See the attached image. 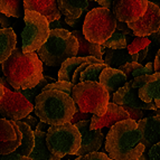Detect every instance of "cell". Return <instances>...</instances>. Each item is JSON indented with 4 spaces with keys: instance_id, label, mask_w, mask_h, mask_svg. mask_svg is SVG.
Instances as JSON below:
<instances>
[{
    "instance_id": "obj_46",
    "label": "cell",
    "mask_w": 160,
    "mask_h": 160,
    "mask_svg": "<svg viewBox=\"0 0 160 160\" xmlns=\"http://www.w3.org/2000/svg\"><path fill=\"white\" fill-rule=\"evenodd\" d=\"M148 53H149V46L146 48H143L142 51L138 52V63H142L144 59L147 58Z\"/></svg>"
},
{
    "instance_id": "obj_34",
    "label": "cell",
    "mask_w": 160,
    "mask_h": 160,
    "mask_svg": "<svg viewBox=\"0 0 160 160\" xmlns=\"http://www.w3.org/2000/svg\"><path fill=\"white\" fill-rule=\"evenodd\" d=\"M149 38L151 39V43L149 45V53H148L147 57L152 56V54H157L160 49V30L151 34Z\"/></svg>"
},
{
    "instance_id": "obj_38",
    "label": "cell",
    "mask_w": 160,
    "mask_h": 160,
    "mask_svg": "<svg viewBox=\"0 0 160 160\" xmlns=\"http://www.w3.org/2000/svg\"><path fill=\"white\" fill-rule=\"evenodd\" d=\"M83 160H113V159H111L108 153L96 151V152L88 153V155H84Z\"/></svg>"
},
{
    "instance_id": "obj_42",
    "label": "cell",
    "mask_w": 160,
    "mask_h": 160,
    "mask_svg": "<svg viewBox=\"0 0 160 160\" xmlns=\"http://www.w3.org/2000/svg\"><path fill=\"white\" fill-rule=\"evenodd\" d=\"M115 30L122 32V34H124V35H131V34H133V32H132V30H131L130 28H129L128 22H119V20L117 22V29H115Z\"/></svg>"
},
{
    "instance_id": "obj_40",
    "label": "cell",
    "mask_w": 160,
    "mask_h": 160,
    "mask_svg": "<svg viewBox=\"0 0 160 160\" xmlns=\"http://www.w3.org/2000/svg\"><path fill=\"white\" fill-rule=\"evenodd\" d=\"M149 160H160V142L153 144L148 151Z\"/></svg>"
},
{
    "instance_id": "obj_18",
    "label": "cell",
    "mask_w": 160,
    "mask_h": 160,
    "mask_svg": "<svg viewBox=\"0 0 160 160\" xmlns=\"http://www.w3.org/2000/svg\"><path fill=\"white\" fill-rule=\"evenodd\" d=\"M108 65L105 63H93V62H85L74 72L72 78V83L74 85L81 82L86 81H93L100 82V76L104 68H107Z\"/></svg>"
},
{
    "instance_id": "obj_45",
    "label": "cell",
    "mask_w": 160,
    "mask_h": 160,
    "mask_svg": "<svg viewBox=\"0 0 160 160\" xmlns=\"http://www.w3.org/2000/svg\"><path fill=\"white\" fill-rule=\"evenodd\" d=\"M94 1L99 3L101 7H104V8L112 10V6H113V1H114V0H94Z\"/></svg>"
},
{
    "instance_id": "obj_55",
    "label": "cell",
    "mask_w": 160,
    "mask_h": 160,
    "mask_svg": "<svg viewBox=\"0 0 160 160\" xmlns=\"http://www.w3.org/2000/svg\"><path fill=\"white\" fill-rule=\"evenodd\" d=\"M2 71V64H0V72Z\"/></svg>"
},
{
    "instance_id": "obj_53",
    "label": "cell",
    "mask_w": 160,
    "mask_h": 160,
    "mask_svg": "<svg viewBox=\"0 0 160 160\" xmlns=\"http://www.w3.org/2000/svg\"><path fill=\"white\" fill-rule=\"evenodd\" d=\"M138 160H148V158H147V156H146V152H144V153H143V155H142L141 156V157H140V158H139V159Z\"/></svg>"
},
{
    "instance_id": "obj_37",
    "label": "cell",
    "mask_w": 160,
    "mask_h": 160,
    "mask_svg": "<svg viewBox=\"0 0 160 160\" xmlns=\"http://www.w3.org/2000/svg\"><path fill=\"white\" fill-rule=\"evenodd\" d=\"M123 109L126 110L127 112L130 115V119L134 121H140L141 119H143V112H142L141 109H138V108H133V107H129V105H124L122 107Z\"/></svg>"
},
{
    "instance_id": "obj_15",
    "label": "cell",
    "mask_w": 160,
    "mask_h": 160,
    "mask_svg": "<svg viewBox=\"0 0 160 160\" xmlns=\"http://www.w3.org/2000/svg\"><path fill=\"white\" fill-rule=\"evenodd\" d=\"M138 128L141 132L142 143L146 149H150L153 144L160 142V115L143 118L138 121Z\"/></svg>"
},
{
    "instance_id": "obj_51",
    "label": "cell",
    "mask_w": 160,
    "mask_h": 160,
    "mask_svg": "<svg viewBox=\"0 0 160 160\" xmlns=\"http://www.w3.org/2000/svg\"><path fill=\"white\" fill-rule=\"evenodd\" d=\"M3 94H5V90H3V86H2V84H1V83H0V100L2 99Z\"/></svg>"
},
{
    "instance_id": "obj_25",
    "label": "cell",
    "mask_w": 160,
    "mask_h": 160,
    "mask_svg": "<svg viewBox=\"0 0 160 160\" xmlns=\"http://www.w3.org/2000/svg\"><path fill=\"white\" fill-rule=\"evenodd\" d=\"M73 35L78 38L80 43V48L78 52V56L86 57V56H93L98 59L103 58V54L101 52V45L96 43H91L90 40L86 39L82 30H74L72 32Z\"/></svg>"
},
{
    "instance_id": "obj_36",
    "label": "cell",
    "mask_w": 160,
    "mask_h": 160,
    "mask_svg": "<svg viewBox=\"0 0 160 160\" xmlns=\"http://www.w3.org/2000/svg\"><path fill=\"white\" fill-rule=\"evenodd\" d=\"M141 66H142L141 63L131 62V63H127V64L120 66L119 69H121L123 73H126V75L128 76V81H131V75H132V73H133L137 68H139V67H141Z\"/></svg>"
},
{
    "instance_id": "obj_3",
    "label": "cell",
    "mask_w": 160,
    "mask_h": 160,
    "mask_svg": "<svg viewBox=\"0 0 160 160\" xmlns=\"http://www.w3.org/2000/svg\"><path fill=\"white\" fill-rule=\"evenodd\" d=\"M78 110L72 95L57 90H43L35 100V114L48 126L71 122Z\"/></svg>"
},
{
    "instance_id": "obj_50",
    "label": "cell",
    "mask_w": 160,
    "mask_h": 160,
    "mask_svg": "<svg viewBox=\"0 0 160 160\" xmlns=\"http://www.w3.org/2000/svg\"><path fill=\"white\" fill-rule=\"evenodd\" d=\"M46 126H47V123L43 122V121H40V122H38V124H37V127H36V129H38V130L44 131V128H45Z\"/></svg>"
},
{
    "instance_id": "obj_4",
    "label": "cell",
    "mask_w": 160,
    "mask_h": 160,
    "mask_svg": "<svg viewBox=\"0 0 160 160\" xmlns=\"http://www.w3.org/2000/svg\"><path fill=\"white\" fill-rule=\"evenodd\" d=\"M80 43L73 32L57 28L51 29L49 37L36 53L44 64L52 67H61L66 59L78 56Z\"/></svg>"
},
{
    "instance_id": "obj_14",
    "label": "cell",
    "mask_w": 160,
    "mask_h": 160,
    "mask_svg": "<svg viewBox=\"0 0 160 160\" xmlns=\"http://www.w3.org/2000/svg\"><path fill=\"white\" fill-rule=\"evenodd\" d=\"M130 119V115L122 107L118 105V104L110 102L108 105L107 112L104 113L102 117L93 114L91 119V130H96V129L102 128H111L114 126L115 123L120 122V121Z\"/></svg>"
},
{
    "instance_id": "obj_9",
    "label": "cell",
    "mask_w": 160,
    "mask_h": 160,
    "mask_svg": "<svg viewBox=\"0 0 160 160\" xmlns=\"http://www.w3.org/2000/svg\"><path fill=\"white\" fill-rule=\"evenodd\" d=\"M5 94L0 100V114L9 120H22L34 111L35 104L28 101L26 96L19 91L11 90V86L5 78H0Z\"/></svg>"
},
{
    "instance_id": "obj_33",
    "label": "cell",
    "mask_w": 160,
    "mask_h": 160,
    "mask_svg": "<svg viewBox=\"0 0 160 160\" xmlns=\"http://www.w3.org/2000/svg\"><path fill=\"white\" fill-rule=\"evenodd\" d=\"M159 76V72H156L153 74H148V75H141V76H138V78H134L133 80H131L132 83V86L136 88H140L143 85H146L147 83L152 82L153 80Z\"/></svg>"
},
{
    "instance_id": "obj_27",
    "label": "cell",
    "mask_w": 160,
    "mask_h": 160,
    "mask_svg": "<svg viewBox=\"0 0 160 160\" xmlns=\"http://www.w3.org/2000/svg\"><path fill=\"white\" fill-rule=\"evenodd\" d=\"M22 134V131L15 120L0 118V142L12 141Z\"/></svg>"
},
{
    "instance_id": "obj_39",
    "label": "cell",
    "mask_w": 160,
    "mask_h": 160,
    "mask_svg": "<svg viewBox=\"0 0 160 160\" xmlns=\"http://www.w3.org/2000/svg\"><path fill=\"white\" fill-rule=\"evenodd\" d=\"M92 115H93V114H91V113H84V112H82V111L78 109V111H76V113L74 114V117L72 118L71 123H73V124H76V123L80 122V121L92 119Z\"/></svg>"
},
{
    "instance_id": "obj_43",
    "label": "cell",
    "mask_w": 160,
    "mask_h": 160,
    "mask_svg": "<svg viewBox=\"0 0 160 160\" xmlns=\"http://www.w3.org/2000/svg\"><path fill=\"white\" fill-rule=\"evenodd\" d=\"M10 27V20L8 16L0 12V28H9Z\"/></svg>"
},
{
    "instance_id": "obj_24",
    "label": "cell",
    "mask_w": 160,
    "mask_h": 160,
    "mask_svg": "<svg viewBox=\"0 0 160 160\" xmlns=\"http://www.w3.org/2000/svg\"><path fill=\"white\" fill-rule=\"evenodd\" d=\"M16 123L22 133V143L17 148L16 152H18L19 155L25 156V157H29L30 152L32 151L35 146V131L32 130L29 124H27L22 120H17Z\"/></svg>"
},
{
    "instance_id": "obj_10",
    "label": "cell",
    "mask_w": 160,
    "mask_h": 160,
    "mask_svg": "<svg viewBox=\"0 0 160 160\" xmlns=\"http://www.w3.org/2000/svg\"><path fill=\"white\" fill-rule=\"evenodd\" d=\"M128 26L134 36L147 37L153 32L160 30V8L153 2L149 1L147 11L138 20L128 22Z\"/></svg>"
},
{
    "instance_id": "obj_49",
    "label": "cell",
    "mask_w": 160,
    "mask_h": 160,
    "mask_svg": "<svg viewBox=\"0 0 160 160\" xmlns=\"http://www.w3.org/2000/svg\"><path fill=\"white\" fill-rule=\"evenodd\" d=\"M51 28L52 29H57V28H63L61 24V19H57V20H54L51 22Z\"/></svg>"
},
{
    "instance_id": "obj_5",
    "label": "cell",
    "mask_w": 160,
    "mask_h": 160,
    "mask_svg": "<svg viewBox=\"0 0 160 160\" xmlns=\"http://www.w3.org/2000/svg\"><path fill=\"white\" fill-rule=\"evenodd\" d=\"M72 98L82 112L99 117L107 112L110 103V95L105 86L93 81L81 82L74 85Z\"/></svg>"
},
{
    "instance_id": "obj_21",
    "label": "cell",
    "mask_w": 160,
    "mask_h": 160,
    "mask_svg": "<svg viewBox=\"0 0 160 160\" xmlns=\"http://www.w3.org/2000/svg\"><path fill=\"white\" fill-rule=\"evenodd\" d=\"M47 131L35 130V146L30 152L29 158L32 160H61L59 157L54 156L47 147L46 142Z\"/></svg>"
},
{
    "instance_id": "obj_48",
    "label": "cell",
    "mask_w": 160,
    "mask_h": 160,
    "mask_svg": "<svg viewBox=\"0 0 160 160\" xmlns=\"http://www.w3.org/2000/svg\"><path fill=\"white\" fill-rule=\"evenodd\" d=\"M65 22L68 25L69 27H75V25L78 22V19L76 18H69V17H65Z\"/></svg>"
},
{
    "instance_id": "obj_28",
    "label": "cell",
    "mask_w": 160,
    "mask_h": 160,
    "mask_svg": "<svg viewBox=\"0 0 160 160\" xmlns=\"http://www.w3.org/2000/svg\"><path fill=\"white\" fill-rule=\"evenodd\" d=\"M22 0H0V12L8 17H20Z\"/></svg>"
},
{
    "instance_id": "obj_29",
    "label": "cell",
    "mask_w": 160,
    "mask_h": 160,
    "mask_svg": "<svg viewBox=\"0 0 160 160\" xmlns=\"http://www.w3.org/2000/svg\"><path fill=\"white\" fill-rule=\"evenodd\" d=\"M102 45L107 48H112V49H122V48L128 47V40H127V35L115 30L112 36L108 40H105Z\"/></svg>"
},
{
    "instance_id": "obj_56",
    "label": "cell",
    "mask_w": 160,
    "mask_h": 160,
    "mask_svg": "<svg viewBox=\"0 0 160 160\" xmlns=\"http://www.w3.org/2000/svg\"><path fill=\"white\" fill-rule=\"evenodd\" d=\"M157 114L160 115V110H157Z\"/></svg>"
},
{
    "instance_id": "obj_2",
    "label": "cell",
    "mask_w": 160,
    "mask_h": 160,
    "mask_svg": "<svg viewBox=\"0 0 160 160\" xmlns=\"http://www.w3.org/2000/svg\"><path fill=\"white\" fill-rule=\"evenodd\" d=\"M105 151L113 160H138L146 151L138 122L127 119L111 127L107 134Z\"/></svg>"
},
{
    "instance_id": "obj_44",
    "label": "cell",
    "mask_w": 160,
    "mask_h": 160,
    "mask_svg": "<svg viewBox=\"0 0 160 160\" xmlns=\"http://www.w3.org/2000/svg\"><path fill=\"white\" fill-rule=\"evenodd\" d=\"M22 121H24V122H26L27 124H29L30 127H37V124H38L37 118H34L32 115H30V114H28L27 117H25L24 119H22Z\"/></svg>"
},
{
    "instance_id": "obj_41",
    "label": "cell",
    "mask_w": 160,
    "mask_h": 160,
    "mask_svg": "<svg viewBox=\"0 0 160 160\" xmlns=\"http://www.w3.org/2000/svg\"><path fill=\"white\" fill-rule=\"evenodd\" d=\"M0 160H32L29 157L19 155L18 152L13 151L9 155H0Z\"/></svg>"
},
{
    "instance_id": "obj_12",
    "label": "cell",
    "mask_w": 160,
    "mask_h": 160,
    "mask_svg": "<svg viewBox=\"0 0 160 160\" xmlns=\"http://www.w3.org/2000/svg\"><path fill=\"white\" fill-rule=\"evenodd\" d=\"M111 102L120 105V107L129 105V107L138 108V109L141 110H151V111H157L158 110V107L153 102L147 103V102L142 101L140 99V96H139V88H133L131 81L127 82L122 88H120L113 94Z\"/></svg>"
},
{
    "instance_id": "obj_32",
    "label": "cell",
    "mask_w": 160,
    "mask_h": 160,
    "mask_svg": "<svg viewBox=\"0 0 160 160\" xmlns=\"http://www.w3.org/2000/svg\"><path fill=\"white\" fill-rule=\"evenodd\" d=\"M22 139V133L18 136V138L8 142H0V155H9L11 152L16 151L17 148L20 146Z\"/></svg>"
},
{
    "instance_id": "obj_35",
    "label": "cell",
    "mask_w": 160,
    "mask_h": 160,
    "mask_svg": "<svg viewBox=\"0 0 160 160\" xmlns=\"http://www.w3.org/2000/svg\"><path fill=\"white\" fill-rule=\"evenodd\" d=\"M155 72V66H153V63L151 62H148L146 65H142L141 67H139L132 73L131 75V80H133L134 78H138V76H141V75H148V74H153Z\"/></svg>"
},
{
    "instance_id": "obj_30",
    "label": "cell",
    "mask_w": 160,
    "mask_h": 160,
    "mask_svg": "<svg viewBox=\"0 0 160 160\" xmlns=\"http://www.w3.org/2000/svg\"><path fill=\"white\" fill-rule=\"evenodd\" d=\"M151 43V39L149 37H138L136 36L132 43L128 46V49L130 54H137L138 52L142 51L143 48L148 47Z\"/></svg>"
},
{
    "instance_id": "obj_23",
    "label": "cell",
    "mask_w": 160,
    "mask_h": 160,
    "mask_svg": "<svg viewBox=\"0 0 160 160\" xmlns=\"http://www.w3.org/2000/svg\"><path fill=\"white\" fill-rule=\"evenodd\" d=\"M62 15L69 18L78 19L90 5V0H57Z\"/></svg>"
},
{
    "instance_id": "obj_54",
    "label": "cell",
    "mask_w": 160,
    "mask_h": 160,
    "mask_svg": "<svg viewBox=\"0 0 160 160\" xmlns=\"http://www.w3.org/2000/svg\"><path fill=\"white\" fill-rule=\"evenodd\" d=\"M83 158H84V155H80L78 156V158H75L74 160H83Z\"/></svg>"
},
{
    "instance_id": "obj_57",
    "label": "cell",
    "mask_w": 160,
    "mask_h": 160,
    "mask_svg": "<svg viewBox=\"0 0 160 160\" xmlns=\"http://www.w3.org/2000/svg\"><path fill=\"white\" fill-rule=\"evenodd\" d=\"M90 2H92V1H91V0H90Z\"/></svg>"
},
{
    "instance_id": "obj_11",
    "label": "cell",
    "mask_w": 160,
    "mask_h": 160,
    "mask_svg": "<svg viewBox=\"0 0 160 160\" xmlns=\"http://www.w3.org/2000/svg\"><path fill=\"white\" fill-rule=\"evenodd\" d=\"M149 0H114L112 11L119 22H132L147 11Z\"/></svg>"
},
{
    "instance_id": "obj_52",
    "label": "cell",
    "mask_w": 160,
    "mask_h": 160,
    "mask_svg": "<svg viewBox=\"0 0 160 160\" xmlns=\"http://www.w3.org/2000/svg\"><path fill=\"white\" fill-rule=\"evenodd\" d=\"M149 1H151V2H153L155 5H157L158 7L160 8V0H149Z\"/></svg>"
},
{
    "instance_id": "obj_20",
    "label": "cell",
    "mask_w": 160,
    "mask_h": 160,
    "mask_svg": "<svg viewBox=\"0 0 160 160\" xmlns=\"http://www.w3.org/2000/svg\"><path fill=\"white\" fill-rule=\"evenodd\" d=\"M103 57L104 63L109 67H113V68H119L122 65L131 63V62H138V53L130 54L128 47L122 48V49L108 48Z\"/></svg>"
},
{
    "instance_id": "obj_47",
    "label": "cell",
    "mask_w": 160,
    "mask_h": 160,
    "mask_svg": "<svg viewBox=\"0 0 160 160\" xmlns=\"http://www.w3.org/2000/svg\"><path fill=\"white\" fill-rule=\"evenodd\" d=\"M153 66H155V72L160 71V49L155 56V62H153Z\"/></svg>"
},
{
    "instance_id": "obj_16",
    "label": "cell",
    "mask_w": 160,
    "mask_h": 160,
    "mask_svg": "<svg viewBox=\"0 0 160 160\" xmlns=\"http://www.w3.org/2000/svg\"><path fill=\"white\" fill-rule=\"evenodd\" d=\"M25 10H32L42 13L52 22L61 19V10L57 0H24Z\"/></svg>"
},
{
    "instance_id": "obj_13",
    "label": "cell",
    "mask_w": 160,
    "mask_h": 160,
    "mask_svg": "<svg viewBox=\"0 0 160 160\" xmlns=\"http://www.w3.org/2000/svg\"><path fill=\"white\" fill-rule=\"evenodd\" d=\"M75 126L78 127V129L81 132V136H82V143H81V148L76 156L88 155L91 152L99 151L104 139V134L102 133L101 129L91 130V128H90L91 127V119L80 121Z\"/></svg>"
},
{
    "instance_id": "obj_58",
    "label": "cell",
    "mask_w": 160,
    "mask_h": 160,
    "mask_svg": "<svg viewBox=\"0 0 160 160\" xmlns=\"http://www.w3.org/2000/svg\"><path fill=\"white\" fill-rule=\"evenodd\" d=\"M67 160H71V159H67Z\"/></svg>"
},
{
    "instance_id": "obj_31",
    "label": "cell",
    "mask_w": 160,
    "mask_h": 160,
    "mask_svg": "<svg viewBox=\"0 0 160 160\" xmlns=\"http://www.w3.org/2000/svg\"><path fill=\"white\" fill-rule=\"evenodd\" d=\"M74 84L72 82H65V81H56L54 83H49L44 88V90H57V91L65 92V93L72 95Z\"/></svg>"
},
{
    "instance_id": "obj_7",
    "label": "cell",
    "mask_w": 160,
    "mask_h": 160,
    "mask_svg": "<svg viewBox=\"0 0 160 160\" xmlns=\"http://www.w3.org/2000/svg\"><path fill=\"white\" fill-rule=\"evenodd\" d=\"M118 19L112 10L99 7L86 13L83 22L82 32L91 43L103 44L117 29Z\"/></svg>"
},
{
    "instance_id": "obj_1",
    "label": "cell",
    "mask_w": 160,
    "mask_h": 160,
    "mask_svg": "<svg viewBox=\"0 0 160 160\" xmlns=\"http://www.w3.org/2000/svg\"><path fill=\"white\" fill-rule=\"evenodd\" d=\"M43 64L36 52L24 53L16 48L2 63V73L13 90H29L44 78Z\"/></svg>"
},
{
    "instance_id": "obj_22",
    "label": "cell",
    "mask_w": 160,
    "mask_h": 160,
    "mask_svg": "<svg viewBox=\"0 0 160 160\" xmlns=\"http://www.w3.org/2000/svg\"><path fill=\"white\" fill-rule=\"evenodd\" d=\"M17 48V36L12 28L0 29V64L13 53Z\"/></svg>"
},
{
    "instance_id": "obj_17",
    "label": "cell",
    "mask_w": 160,
    "mask_h": 160,
    "mask_svg": "<svg viewBox=\"0 0 160 160\" xmlns=\"http://www.w3.org/2000/svg\"><path fill=\"white\" fill-rule=\"evenodd\" d=\"M127 82L129 81L126 73H123L119 68H113V67L109 66L103 69V72L101 73V76H100V83L103 84L108 90L110 100L113 98V94L120 88H122Z\"/></svg>"
},
{
    "instance_id": "obj_19",
    "label": "cell",
    "mask_w": 160,
    "mask_h": 160,
    "mask_svg": "<svg viewBox=\"0 0 160 160\" xmlns=\"http://www.w3.org/2000/svg\"><path fill=\"white\" fill-rule=\"evenodd\" d=\"M85 62H93V63H104L103 59H98L96 57L93 56H74L71 58L66 59V61L62 64L58 71V81H65V82H72L73 75L74 72L83 63Z\"/></svg>"
},
{
    "instance_id": "obj_26",
    "label": "cell",
    "mask_w": 160,
    "mask_h": 160,
    "mask_svg": "<svg viewBox=\"0 0 160 160\" xmlns=\"http://www.w3.org/2000/svg\"><path fill=\"white\" fill-rule=\"evenodd\" d=\"M139 96L142 101L147 103H153L160 109V71L159 76L152 82L147 83L146 85L139 88Z\"/></svg>"
},
{
    "instance_id": "obj_6",
    "label": "cell",
    "mask_w": 160,
    "mask_h": 160,
    "mask_svg": "<svg viewBox=\"0 0 160 160\" xmlns=\"http://www.w3.org/2000/svg\"><path fill=\"white\" fill-rule=\"evenodd\" d=\"M46 142L49 151L62 159L67 155H78L82 143V136L78 127L67 122L48 127Z\"/></svg>"
},
{
    "instance_id": "obj_8",
    "label": "cell",
    "mask_w": 160,
    "mask_h": 160,
    "mask_svg": "<svg viewBox=\"0 0 160 160\" xmlns=\"http://www.w3.org/2000/svg\"><path fill=\"white\" fill-rule=\"evenodd\" d=\"M25 28L22 32L24 53L37 52L49 37L51 22L42 13L32 10H25Z\"/></svg>"
}]
</instances>
